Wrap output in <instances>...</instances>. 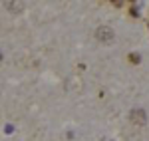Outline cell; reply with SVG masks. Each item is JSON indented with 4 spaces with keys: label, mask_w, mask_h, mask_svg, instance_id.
Listing matches in <instances>:
<instances>
[{
    "label": "cell",
    "mask_w": 149,
    "mask_h": 141,
    "mask_svg": "<svg viewBox=\"0 0 149 141\" xmlns=\"http://www.w3.org/2000/svg\"><path fill=\"white\" fill-rule=\"evenodd\" d=\"M95 36H97L102 42H111V40H113V30H111L109 26H100L97 32H95Z\"/></svg>",
    "instance_id": "cell-1"
},
{
    "label": "cell",
    "mask_w": 149,
    "mask_h": 141,
    "mask_svg": "<svg viewBox=\"0 0 149 141\" xmlns=\"http://www.w3.org/2000/svg\"><path fill=\"white\" fill-rule=\"evenodd\" d=\"M131 119L137 121V123H145V121H147L145 111H141V109H133V111H131Z\"/></svg>",
    "instance_id": "cell-2"
},
{
    "label": "cell",
    "mask_w": 149,
    "mask_h": 141,
    "mask_svg": "<svg viewBox=\"0 0 149 141\" xmlns=\"http://www.w3.org/2000/svg\"><path fill=\"white\" fill-rule=\"evenodd\" d=\"M139 54H129V62H131V64H139Z\"/></svg>",
    "instance_id": "cell-3"
},
{
    "label": "cell",
    "mask_w": 149,
    "mask_h": 141,
    "mask_svg": "<svg viewBox=\"0 0 149 141\" xmlns=\"http://www.w3.org/2000/svg\"><path fill=\"white\" fill-rule=\"evenodd\" d=\"M131 16H135V18H137V16H139V10H137V8H135V6L131 8Z\"/></svg>",
    "instance_id": "cell-4"
}]
</instances>
